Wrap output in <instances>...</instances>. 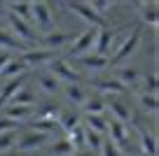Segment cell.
Listing matches in <instances>:
<instances>
[{
  "instance_id": "35",
  "label": "cell",
  "mask_w": 159,
  "mask_h": 156,
  "mask_svg": "<svg viewBox=\"0 0 159 156\" xmlns=\"http://www.w3.org/2000/svg\"><path fill=\"white\" fill-rule=\"evenodd\" d=\"M21 124L14 121V119H7V117H0V133H10V131H19Z\"/></svg>"
},
{
  "instance_id": "4",
  "label": "cell",
  "mask_w": 159,
  "mask_h": 156,
  "mask_svg": "<svg viewBox=\"0 0 159 156\" xmlns=\"http://www.w3.org/2000/svg\"><path fill=\"white\" fill-rule=\"evenodd\" d=\"M66 10H68L70 14H75L80 21H84L89 28H105V19L98 16L94 10H91L89 2H68Z\"/></svg>"
},
{
  "instance_id": "33",
  "label": "cell",
  "mask_w": 159,
  "mask_h": 156,
  "mask_svg": "<svg viewBox=\"0 0 159 156\" xmlns=\"http://www.w3.org/2000/svg\"><path fill=\"white\" fill-rule=\"evenodd\" d=\"M59 114H61V107L59 105H45V107L38 112V117L35 119H45V121H59Z\"/></svg>"
},
{
  "instance_id": "36",
  "label": "cell",
  "mask_w": 159,
  "mask_h": 156,
  "mask_svg": "<svg viewBox=\"0 0 159 156\" xmlns=\"http://www.w3.org/2000/svg\"><path fill=\"white\" fill-rule=\"evenodd\" d=\"M101 156H122V151H119L112 142H103V147H101Z\"/></svg>"
},
{
  "instance_id": "28",
  "label": "cell",
  "mask_w": 159,
  "mask_h": 156,
  "mask_svg": "<svg viewBox=\"0 0 159 156\" xmlns=\"http://www.w3.org/2000/svg\"><path fill=\"white\" fill-rule=\"evenodd\" d=\"M7 105H24V107H35V93L30 91V89H21L16 96H12V100L7 102Z\"/></svg>"
},
{
  "instance_id": "16",
  "label": "cell",
  "mask_w": 159,
  "mask_h": 156,
  "mask_svg": "<svg viewBox=\"0 0 159 156\" xmlns=\"http://www.w3.org/2000/svg\"><path fill=\"white\" fill-rule=\"evenodd\" d=\"M63 96H66V100H68L73 107H82L84 100L89 98V93L84 91L82 84H66L63 86Z\"/></svg>"
},
{
  "instance_id": "17",
  "label": "cell",
  "mask_w": 159,
  "mask_h": 156,
  "mask_svg": "<svg viewBox=\"0 0 159 156\" xmlns=\"http://www.w3.org/2000/svg\"><path fill=\"white\" fill-rule=\"evenodd\" d=\"M35 86H38L40 93H45V96H54V93L61 91V82H56L49 72H38V77H35Z\"/></svg>"
},
{
  "instance_id": "7",
  "label": "cell",
  "mask_w": 159,
  "mask_h": 156,
  "mask_svg": "<svg viewBox=\"0 0 159 156\" xmlns=\"http://www.w3.org/2000/svg\"><path fill=\"white\" fill-rule=\"evenodd\" d=\"M19 58L26 63V68H40V65H47L56 58V51H49V49H42V47H30L26 49L24 54H19Z\"/></svg>"
},
{
  "instance_id": "23",
  "label": "cell",
  "mask_w": 159,
  "mask_h": 156,
  "mask_svg": "<svg viewBox=\"0 0 159 156\" xmlns=\"http://www.w3.org/2000/svg\"><path fill=\"white\" fill-rule=\"evenodd\" d=\"M35 107H24V105H5L2 107V117L7 119H14V121H24V119H28L30 114H33Z\"/></svg>"
},
{
  "instance_id": "24",
  "label": "cell",
  "mask_w": 159,
  "mask_h": 156,
  "mask_svg": "<svg viewBox=\"0 0 159 156\" xmlns=\"http://www.w3.org/2000/svg\"><path fill=\"white\" fill-rule=\"evenodd\" d=\"M115 79H117V82L129 91V89L136 86V82L140 79V75H138V70H136V68H129V65H126V68H122L117 75H115Z\"/></svg>"
},
{
  "instance_id": "1",
  "label": "cell",
  "mask_w": 159,
  "mask_h": 156,
  "mask_svg": "<svg viewBox=\"0 0 159 156\" xmlns=\"http://www.w3.org/2000/svg\"><path fill=\"white\" fill-rule=\"evenodd\" d=\"M140 40H143V30H140V28H131L129 33H126L124 42L117 47L115 56L108 61V68H117V65H122L126 58H131V56L136 54V49L140 47Z\"/></svg>"
},
{
  "instance_id": "30",
  "label": "cell",
  "mask_w": 159,
  "mask_h": 156,
  "mask_svg": "<svg viewBox=\"0 0 159 156\" xmlns=\"http://www.w3.org/2000/svg\"><path fill=\"white\" fill-rule=\"evenodd\" d=\"M16 140H19V133H16V131L0 133V154H5V151L16 149Z\"/></svg>"
},
{
  "instance_id": "5",
  "label": "cell",
  "mask_w": 159,
  "mask_h": 156,
  "mask_svg": "<svg viewBox=\"0 0 159 156\" xmlns=\"http://www.w3.org/2000/svg\"><path fill=\"white\" fill-rule=\"evenodd\" d=\"M96 30H98V28H84L82 33L75 35V40L70 42V56H73V58H77V56H87V54L94 51Z\"/></svg>"
},
{
  "instance_id": "25",
  "label": "cell",
  "mask_w": 159,
  "mask_h": 156,
  "mask_svg": "<svg viewBox=\"0 0 159 156\" xmlns=\"http://www.w3.org/2000/svg\"><path fill=\"white\" fill-rule=\"evenodd\" d=\"M84 114H108L105 110V96H89L82 105Z\"/></svg>"
},
{
  "instance_id": "34",
  "label": "cell",
  "mask_w": 159,
  "mask_h": 156,
  "mask_svg": "<svg viewBox=\"0 0 159 156\" xmlns=\"http://www.w3.org/2000/svg\"><path fill=\"white\" fill-rule=\"evenodd\" d=\"M143 93H152V96H157V75H148L143 82Z\"/></svg>"
},
{
  "instance_id": "10",
  "label": "cell",
  "mask_w": 159,
  "mask_h": 156,
  "mask_svg": "<svg viewBox=\"0 0 159 156\" xmlns=\"http://www.w3.org/2000/svg\"><path fill=\"white\" fill-rule=\"evenodd\" d=\"M115 37H117V30L108 28V26H105V28H98L96 30V42H94V51H91V54L108 58V51H110V47H112Z\"/></svg>"
},
{
  "instance_id": "22",
  "label": "cell",
  "mask_w": 159,
  "mask_h": 156,
  "mask_svg": "<svg viewBox=\"0 0 159 156\" xmlns=\"http://www.w3.org/2000/svg\"><path fill=\"white\" fill-rule=\"evenodd\" d=\"M7 14L16 16V19L26 21V24L33 26V19H30V2H10V5H5Z\"/></svg>"
},
{
  "instance_id": "27",
  "label": "cell",
  "mask_w": 159,
  "mask_h": 156,
  "mask_svg": "<svg viewBox=\"0 0 159 156\" xmlns=\"http://www.w3.org/2000/svg\"><path fill=\"white\" fill-rule=\"evenodd\" d=\"M136 98H138V105H140V110L143 112H150V114H154L159 110V100H157V96H152V93H136Z\"/></svg>"
},
{
  "instance_id": "29",
  "label": "cell",
  "mask_w": 159,
  "mask_h": 156,
  "mask_svg": "<svg viewBox=\"0 0 159 156\" xmlns=\"http://www.w3.org/2000/svg\"><path fill=\"white\" fill-rule=\"evenodd\" d=\"M103 135H98V133H94V131H87L84 128V149H89L91 154L94 151H101V147H103Z\"/></svg>"
},
{
  "instance_id": "9",
  "label": "cell",
  "mask_w": 159,
  "mask_h": 156,
  "mask_svg": "<svg viewBox=\"0 0 159 156\" xmlns=\"http://www.w3.org/2000/svg\"><path fill=\"white\" fill-rule=\"evenodd\" d=\"M47 142H49V135H47V133L26 131L24 135L16 140V149L24 151V154H28V151H33V149H40V147H45Z\"/></svg>"
},
{
  "instance_id": "39",
  "label": "cell",
  "mask_w": 159,
  "mask_h": 156,
  "mask_svg": "<svg viewBox=\"0 0 159 156\" xmlns=\"http://www.w3.org/2000/svg\"><path fill=\"white\" fill-rule=\"evenodd\" d=\"M73 156H94V154H91V151L89 149H82V151H75V154Z\"/></svg>"
},
{
  "instance_id": "11",
  "label": "cell",
  "mask_w": 159,
  "mask_h": 156,
  "mask_svg": "<svg viewBox=\"0 0 159 156\" xmlns=\"http://www.w3.org/2000/svg\"><path fill=\"white\" fill-rule=\"evenodd\" d=\"M134 10L138 12V19L145 26H159V2H134Z\"/></svg>"
},
{
  "instance_id": "8",
  "label": "cell",
  "mask_w": 159,
  "mask_h": 156,
  "mask_svg": "<svg viewBox=\"0 0 159 156\" xmlns=\"http://www.w3.org/2000/svg\"><path fill=\"white\" fill-rule=\"evenodd\" d=\"M105 133L110 135L108 142H112L119 151H126V149H129V126L115 121V119H108V131H105Z\"/></svg>"
},
{
  "instance_id": "31",
  "label": "cell",
  "mask_w": 159,
  "mask_h": 156,
  "mask_svg": "<svg viewBox=\"0 0 159 156\" xmlns=\"http://www.w3.org/2000/svg\"><path fill=\"white\" fill-rule=\"evenodd\" d=\"M66 140L73 145V149H75V151H82V149H84V126L73 128V131L68 133V137H66Z\"/></svg>"
},
{
  "instance_id": "21",
  "label": "cell",
  "mask_w": 159,
  "mask_h": 156,
  "mask_svg": "<svg viewBox=\"0 0 159 156\" xmlns=\"http://www.w3.org/2000/svg\"><path fill=\"white\" fill-rule=\"evenodd\" d=\"M56 126L61 128V131L68 135L73 128H77V126H82V117H80L77 112H66V110H61V114H59V121H56Z\"/></svg>"
},
{
  "instance_id": "19",
  "label": "cell",
  "mask_w": 159,
  "mask_h": 156,
  "mask_svg": "<svg viewBox=\"0 0 159 156\" xmlns=\"http://www.w3.org/2000/svg\"><path fill=\"white\" fill-rule=\"evenodd\" d=\"M26 49H30V47L21 44L14 35H10L5 28H0V51H16V54H24Z\"/></svg>"
},
{
  "instance_id": "15",
  "label": "cell",
  "mask_w": 159,
  "mask_h": 156,
  "mask_svg": "<svg viewBox=\"0 0 159 156\" xmlns=\"http://www.w3.org/2000/svg\"><path fill=\"white\" fill-rule=\"evenodd\" d=\"M70 63H73V65H77V68L91 70V72H101V70H105V68H108V58H105V56H96V54L77 56V58H73Z\"/></svg>"
},
{
  "instance_id": "6",
  "label": "cell",
  "mask_w": 159,
  "mask_h": 156,
  "mask_svg": "<svg viewBox=\"0 0 159 156\" xmlns=\"http://www.w3.org/2000/svg\"><path fill=\"white\" fill-rule=\"evenodd\" d=\"M75 30H52V33H47V35H42V37L38 40V47H42V49H49V51H59L61 47H66V44H70L75 40Z\"/></svg>"
},
{
  "instance_id": "14",
  "label": "cell",
  "mask_w": 159,
  "mask_h": 156,
  "mask_svg": "<svg viewBox=\"0 0 159 156\" xmlns=\"http://www.w3.org/2000/svg\"><path fill=\"white\" fill-rule=\"evenodd\" d=\"M105 110H110V112H112V119L119 121V124H124V126H129L131 117H134V112H131L122 100H117V98H105Z\"/></svg>"
},
{
  "instance_id": "40",
  "label": "cell",
  "mask_w": 159,
  "mask_h": 156,
  "mask_svg": "<svg viewBox=\"0 0 159 156\" xmlns=\"http://www.w3.org/2000/svg\"><path fill=\"white\" fill-rule=\"evenodd\" d=\"M0 16H5V2H0Z\"/></svg>"
},
{
  "instance_id": "2",
  "label": "cell",
  "mask_w": 159,
  "mask_h": 156,
  "mask_svg": "<svg viewBox=\"0 0 159 156\" xmlns=\"http://www.w3.org/2000/svg\"><path fill=\"white\" fill-rule=\"evenodd\" d=\"M30 19H33V28L35 33H52V28H54V7L49 5V2H30Z\"/></svg>"
},
{
  "instance_id": "26",
  "label": "cell",
  "mask_w": 159,
  "mask_h": 156,
  "mask_svg": "<svg viewBox=\"0 0 159 156\" xmlns=\"http://www.w3.org/2000/svg\"><path fill=\"white\" fill-rule=\"evenodd\" d=\"M140 154L143 156H157V135L150 131L140 133Z\"/></svg>"
},
{
  "instance_id": "18",
  "label": "cell",
  "mask_w": 159,
  "mask_h": 156,
  "mask_svg": "<svg viewBox=\"0 0 159 156\" xmlns=\"http://www.w3.org/2000/svg\"><path fill=\"white\" fill-rule=\"evenodd\" d=\"M28 72V68H26V63L24 61L19 58V56H12L10 61H7V65L2 70H0V79H7V82H10V79H14V77H19V75H26Z\"/></svg>"
},
{
  "instance_id": "20",
  "label": "cell",
  "mask_w": 159,
  "mask_h": 156,
  "mask_svg": "<svg viewBox=\"0 0 159 156\" xmlns=\"http://www.w3.org/2000/svg\"><path fill=\"white\" fill-rule=\"evenodd\" d=\"M82 126H84L87 131L105 135V131H108V117H105V114H84V124H82Z\"/></svg>"
},
{
  "instance_id": "38",
  "label": "cell",
  "mask_w": 159,
  "mask_h": 156,
  "mask_svg": "<svg viewBox=\"0 0 159 156\" xmlns=\"http://www.w3.org/2000/svg\"><path fill=\"white\" fill-rule=\"evenodd\" d=\"M0 156H28V154H24L19 149H12V151H5V154H0Z\"/></svg>"
},
{
  "instance_id": "32",
  "label": "cell",
  "mask_w": 159,
  "mask_h": 156,
  "mask_svg": "<svg viewBox=\"0 0 159 156\" xmlns=\"http://www.w3.org/2000/svg\"><path fill=\"white\" fill-rule=\"evenodd\" d=\"M52 154H54V156H73L75 149H73V145H70V142L63 137V140L52 142Z\"/></svg>"
},
{
  "instance_id": "3",
  "label": "cell",
  "mask_w": 159,
  "mask_h": 156,
  "mask_svg": "<svg viewBox=\"0 0 159 156\" xmlns=\"http://www.w3.org/2000/svg\"><path fill=\"white\" fill-rule=\"evenodd\" d=\"M47 68H49L47 72H49L56 82H63V84H80V79H82L80 70L75 68L68 58H61V56H56L52 63H47Z\"/></svg>"
},
{
  "instance_id": "37",
  "label": "cell",
  "mask_w": 159,
  "mask_h": 156,
  "mask_svg": "<svg viewBox=\"0 0 159 156\" xmlns=\"http://www.w3.org/2000/svg\"><path fill=\"white\" fill-rule=\"evenodd\" d=\"M12 56H10V51H0V70L7 65V61H10Z\"/></svg>"
},
{
  "instance_id": "13",
  "label": "cell",
  "mask_w": 159,
  "mask_h": 156,
  "mask_svg": "<svg viewBox=\"0 0 159 156\" xmlns=\"http://www.w3.org/2000/svg\"><path fill=\"white\" fill-rule=\"evenodd\" d=\"M89 84H91L98 93H110L112 98H115V96H122V93H129L115 77H98V79H91Z\"/></svg>"
},
{
  "instance_id": "12",
  "label": "cell",
  "mask_w": 159,
  "mask_h": 156,
  "mask_svg": "<svg viewBox=\"0 0 159 156\" xmlns=\"http://www.w3.org/2000/svg\"><path fill=\"white\" fill-rule=\"evenodd\" d=\"M26 82H28V72H26V75H19V77H14V79H10L5 86L0 89V107H5L7 102L12 100V96H16V93L26 86Z\"/></svg>"
}]
</instances>
